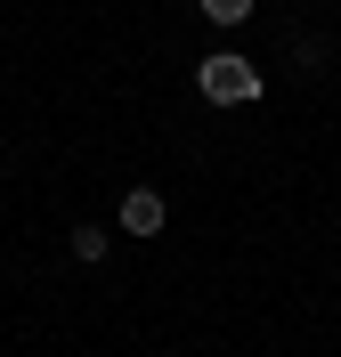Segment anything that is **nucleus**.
Here are the masks:
<instances>
[{"instance_id":"nucleus-1","label":"nucleus","mask_w":341,"mask_h":357,"mask_svg":"<svg viewBox=\"0 0 341 357\" xmlns=\"http://www.w3.org/2000/svg\"><path fill=\"white\" fill-rule=\"evenodd\" d=\"M195 89H204L211 106H252L260 98V73H252V57H204Z\"/></svg>"},{"instance_id":"nucleus-2","label":"nucleus","mask_w":341,"mask_h":357,"mask_svg":"<svg viewBox=\"0 0 341 357\" xmlns=\"http://www.w3.org/2000/svg\"><path fill=\"white\" fill-rule=\"evenodd\" d=\"M162 220H171V203L155 187H130L122 195V236H162Z\"/></svg>"},{"instance_id":"nucleus-3","label":"nucleus","mask_w":341,"mask_h":357,"mask_svg":"<svg viewBox=\"0 0 341 357\" xmlns=\"http://www.w3.org/2000/svg\"><path fill=\"white\" fill-rule=\"evenodd\" d=\"M73 260H106V227H98V220L73 227Z\"/></svg>"},{"instance_id":"nucleus-4","label":"nucleus","mask_w":341,"mask_h":357,"mask_svg":"<svg viewBox=\"0 0 341 357\" xmlns=\"http://www.w3.org/2000/svg\"><path fill=\"white\" fill-rule=\"evenodd\" d=\"M204 17H211V24H244L252 0H204Z\"/></svg>"}]
</instances>
